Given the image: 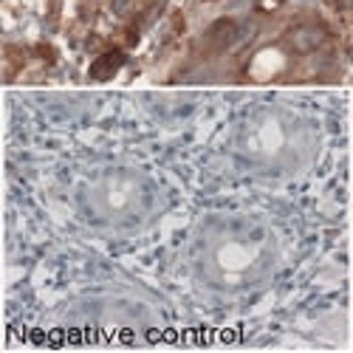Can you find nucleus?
Wrapping results in <instances>:
<instances>
[{"label": "nucleus", "mask_w": 353, "mask_h": 353, "mask_svg": "<svg viewBox=\"0 0 353 353\" xmlns=\"http://www.w3.org/2000/svg\"><path fill=\"white\" fill-rule=\"evenodd\" d=\"M128 63V57L125 51H105L102 57H97V60L91 63V79L97 82H105V79H113L116 74H119V68Z\"/></svg>", "instance_id": "obj_1"}, {"label": "nucleus", "mask_w": 353, "mask_h": 353, "mask_svg": "<svg viewBox=\"0 0 353 353\" xmlns=\"http://www.w3.org/2000/svg\"><path fill=\"white\" fill-rule=\"evenodd\" d=\"M139 9V0H113V12L119 14V17H128Z\"/></svg>", "instance_id": "obj_4"}, {"label": "nucleus", "mask_w": 353, "mask_h": 353, "mask_svg": "<svg viewBox=\"0 0 353 353\" xmlns=\"http://www.w3.org/2000/svg\"><path fill=\"white\" fill-rule=\"evenodd\" d=\"M207 37H210V43L215 46V48H229L234 40L241 37V28H238V23L234 20H218L210 32H207Z\"/></svg>", "instance_id": "obj_3"}, {"label": "nucleus", "mask_w": 353, "mask_h": 353, "mask_svg": "<svg viewBox=\"0 0 353 353\" xmlns=\"http://www.w3.org/2000/svg\"><path fill=\"white\" fill-rule=\"evenodd\" d=\"M322 43H325V32H322L319 26H297V28H291L288 32V46L294 51H314L319 48Z\"/></svg>", "instance_id": "obj_2"}, {"label": "nucleus", "mask_w": 353, "mask_h": 353, "mask_svg": "<svg viewBox=\"0 0 353 353\" xmlns=\"http://www.w3.org/2000/svg\"><path fill=\"white\" fill-rule=\"evenodd\" d=\"M336 9H353V0H336Z\"/></svg>", "instance_id": "obj_5"}]
</instances>
